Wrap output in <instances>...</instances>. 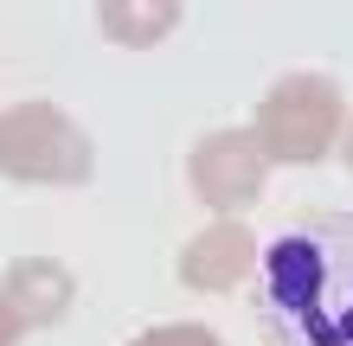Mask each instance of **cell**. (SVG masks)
<instances>
[{"mask_svg": "<svg viewBox=\"0 0 353 346\" xmlns=\"http://www.w3.org/2000/svg\"><path fill=\"white\" fill-rule=\"evenodd\" d=\"M257 257H263V244H257V231L244 218H212L205 231H193L180 244L174 282L193 289V295H232L238 282L257 276Z\"/></svg>", "mask_w": 353, "mask_h": 346, "instance_id": "cell-5", "label": "cell"}, {"mask_svg": "<svg viewBox=\"0 0 353 346\" xmlns=\"http://www.w3.org/2000/svg\"><path fill=\"white\" fill-rule=\"evenodd\" d=\"M0 180L52 186V193L90 186L97 180V141L52 96H19V103L0 109Z\"/></svg>", "mask_w": 353, "mask_h": 346, "instance_id": "cell-3", "label": "cell"}, {"mask_svg": "<svg viewBox=\"0 0 353 346\" xmlns=\"http://www.w3.org/2000/svg\"><path fill=\"white\" fill-rule=\"evenodd\" d=\"M0 308L19 321V334L32 327H58L71 308H77V276L65 257H13L0 270Z\"/></svg>", "mask_w": 353, "mask_h": 346, "instance_id": "cell-6", "label": "cell"}, {"mask_svg": "<svg viewBox=\"0 0 353 346\" xmlns=\"http://www.w3.org/2000/svg\"><path fill=\"white\" fill-rule=\"evenodd\" d=\"M270 186V160L257 154L251 129H212L186 148V193L212 218H244Z\"/></svg>", "mask_w": 353, "mask_h": 346, "instance_id": "cell-4", "label": "cell"}, {"mask_svg": "<svg viewBox=\"0 0 353 346\" xmlns=\"http://www.w3.org/2000/svg\"><path fill=\"white\" fill-rule=\"evenodd\" d=\"M341 160H347V173H353V116H347V135H341Z\"/></svg>", "mask_w": 353, "mask_h": 346, "instance_id": "cell-10", "label": "cell"}, {"mask_svg": "<svg viewBox=\"0 0 353 346\" xmlns=\"http://www.w3.org/2000/svg\"><path fill=\"white\" fill-rule=\"evenodd\" d=\"M347 90L327 71H283L251 109V141L270 167H321L341 154Z\"/></svg>", "mask_w": 353, "mask_h": 346, "instance_id": "cell-2", "label": "cell"}, {"mask_svg": "<svg viewBox=\"0 0 353 346\" xmlns=\"http://www.w3.org/2000/svg\"><path fill=\"white\" fill-rule=\"evenodd\" d=\"M257 308L276 346H353V212H308L263 244Z\"/></svg>", "mask_w": 353, "mask_h": 346, "instance_id": "cell-1", "label": "cell"}, {"mask_svg": "<svg viewBox=\"0 0 353 346\" xmlns=\"http://www.w3.org/2000/svg\"><path fill=\"white\" fill-rule=\"evenodd\" d=\"M186 19L180 0H103L97 7V32L122 52H154L161 39H174V26Z\"/></svg>", "mask_w": 353, "mask_h": 346, "instance_id": "cell-7", "label": "cell"}, {"mask_svg": "<svg viewBox=\"0 0 353 346\" xmlns=\"http://www.w3.org/2000/svg\"><path fill=\"white\" fill-rule=\"evenodd\" d=\"M19 340H26V334H19V321H13L7 308H0V346H19Z\"/></svg>", "mask_w": 353, "mask_h": 346, "instance_id": "cell-9", "label": "cell"}, {"mask_svg": "<svg viewBox=\"0 0 353 346\" xmlns=\"http://www.w3.org/2000/svg\"><path fill=\"white\" fill-rule=\"evenodd\" d=\"M129 346H225L219 327H205V321H154V327H141Z\"/></svg>", "mask_w": 353, "mask_h": 346, "instance_id": "cell-8", "label": "cell"}]
</instances>
